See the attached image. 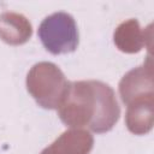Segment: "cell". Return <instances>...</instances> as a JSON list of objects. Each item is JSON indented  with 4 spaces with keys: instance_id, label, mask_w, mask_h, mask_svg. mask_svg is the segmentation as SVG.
<instances>
[{
    "instance_id": "cell-1",
    "label": "cell",
    "mask_w": 154,
    "mask_h": 154,
    "mask_svg": "<svg viewBox=\"0 0 154 154\" xmlns=\"http://www.w3.org/2000/svg\"><path fill=\"white\" fill-rule=\"evenodd\" d=\"M57 111L65 125L99 134L111 130L120 116L114 90L97 79L70 82L66 96Z\"/></svg>"
},
{
    "instance_id": "cell-3",
    "label": "cell",
    "mask_w": 154,
    "mask_h": 154,
    "mask_svg": "<svg viewBox=\"0 0 154 154\" xmlns=\"http://www.w3.org/2000/svg\"><path fill=\"white\" fill-rule=\"evenodd\" d=\"M37 35L45 48L53 54L73 52L78 45L76 20L65 11L46 16L38 25Z\"/></svg>"
},
{
    "instance_id": "cell-2",
    "label": "cell",
    "mask_w": 154,
    "mask_h": 154,
    "mask_svg": "<svg viewBox=\"0 0 154 154\" xmlns=\"http://www.w3.org/2000/svg\"><path fill=\"white\" fill-rule=\"evenodd\" d=\"M28 91L43 108L57 109L66 96L70 82L61 69L52 61H38L26 73Z\"/></svg>"
},
{
    "instance_id": "cell-5",
    "label": "cell",
    "mask_w": 154,
    "mask_h": 154,
    "mask_svg": "<svg viewBox=\"0 0 154 154\" xmlns=\"http://www.w3.org/2000/svg\"><path fill=\"white\" fill-rule=\"evenodd\" d=\"M152 24L146 29L140 26L136 18H129L117 25L113 31V42L120 51L125 53H136L141 51L143 46L152 49L153 30Z\"/></svg>"
},
{
    "instance_id": "cell-7",
    "label": "cell",
    "mask_w": 154,
    "mask_h": 154,
    "mask_svg": "<svg viewBox=\"0 0 154 154\" xmlns=\"http://www.w3.org/2000/svg\"><path fill=\"white\" fill-rule=\"evenodd\" d=\"M125 124L129 131L135 135L149 132L154 124V95L140 97L128 103Z\"/></svg>"
},
{
    "instance_id": "cell-8",
    "label": "cell",
    "mask_w": 154,
    "mask_h": 154,
    "mask_svg": "<svg viewBox=\"0 0 154 154\" xmlns=\"http://www.w3.org/2000/svg\"><path fill=\"white\" fill-rule=\"evenodd\" d=\"M32 35L30 20L19 12L4 11L0 13V38L8 45L18 46Z\"/></svg>"
},
{
    "instance_id": "cell-4",
    "label": "cell",
    "mask_w": 154,
    "mask_h": 154,
    "mask_svg": "<svg viewBox=\"0 0 154 154\" xmlns=\"http://www.w3.org/2000/svg\"><path fill=\"white\" fill-rule=\"evenodd\" d=\"M119 95L124 103L154 95V63L149 54L142 65H138L123 75L118 84Z\"/></svg>"
},
{
    "instance_id": "cell-6",
    "label": "cell",
    "mask_w": 154,
    "mask_h": 154,
    "mask_svg": "<svg viewBox=\"0 0 154 154\" xmlns=\"http://www.w3.org/2000/svg\"><path fill=\"white\" fill-rule=\"evenodd\" d=\"M94 137L89 130L70 128L57 137L40 154H89Z\"/></svg>"
}]
</instances>
